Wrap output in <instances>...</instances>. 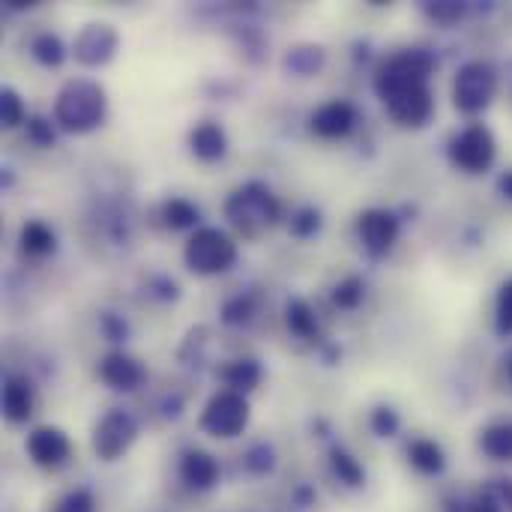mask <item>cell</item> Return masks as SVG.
<instances>
[{
	"label": "cell",
	"instance_id": "obj_1",
	"mask_svg": "<svg viewBox=\"0 0 512 512\" xmlns=\"http://www.w3.org/2000/svg\"><path fill=\"white\" fill-rule=\"evenodd\" d=\"M54 114L66 132H90L105 117V90L93 81H69L57 96Z\"/></svg>",
	"mask_w": 512,
	"mask_h": 512
},
{
	"label": "cell",
	"instance_id": "obj_7",
	"mask_svg": "<svg viewBox=\"0 0 512 512\" xmlns=\"http://www.w3.org/2000/svg\"><path fill=\"white\" fill-rule=\"evenodd\" d=\"M132 441H135V423H132V417L123 414V411L105 414V417L99 420L96 432H93V450H96V456L105 459V462L120 459V456L129 450Z\"/></svg>",
	"mask_w": 512,
	"mask_h": 512
},
{
	"label": "cell",
	"instance_id": "obj_2",
	"mask_svg": "<svg viewBox=\"0 0 512 512\" xmlns=\"http://www.w3.org/2000/svg\"><path fill=\"white\" fill-rule=\"evenodd\" d=\"M429 72H432V57L426 51H402V54L381 63L375 87H378L381 99L387 102L390 96H396L402 90L423 87Z\"/></svg>",
	"mask_w": 512,
	"mask_h": 512
},
{
	"label": "cell",
	"instance_id": "obj_14",
	"mask_svg": "<svg viewBox=\"0 0 512 512\" xmlns=\"http://www.w3.org/2000/svg\"><path fill=\"white\" fill-rule=\"evenodd\" d=\"M99 375L114 390H135L141 384V378H144L141 366L126 354H108L102 360V366H99Z\"/></svg>",
	"mask_w": 512,
	"mask_h": 512
},
{
	"label": "cell",
	"instance_id": "obj_17",
	"mask_svg": "<svg viewBox=\"0 0 512 512\" xmlns=\"http://www.w3.org/2000/svg\"><path fill=\"white\" fill-rule=\"evenodd\" d=\"M192 150L198 159H219L225 153V132L216 126V123H201L195 132H192Z\"/></svg>",
	"mask_w": 512,
	"mask_h": 512
},
{
	"label": "cell",
	"instance_id": "obj_3",
	"mask_svg": "<svg viewBox=\"0 0 512 512\" xmlns=\"http://www.w3.org/2000/svg\"><path fill=\"white\" fill-rule=\"evenodd\" d=\"M228 216H231V222H234L243 234L255 237V234H261L270 222H276L279 207H276L273 195H270L264 186L249 183V186H243V189H237V192L231 195V201H228Z\"/></svg>",
	"mask_w": 512,
	"mask_h": 512
},
{
	"label": "cell",
	"instance_id": "obj_4",
	"mask_svg": "<svg viewBox=\"0 0 512 512\" xmlns=\"http://www.w3.org/2000/svg\"><path fill=\"white\" fill-rule=\"evenodd\" d=\"M234 255H237L234 243L219 228H201L186 243V264H189V270H195L201 276L228 270L234 264Z\"/></svg>",
	"mask_w": 512,
	"mask_h": 512
},
{
	"label": "cell",
	"instance_id": "obj_22",
	"mask_svg": "<svg viewBox=\"0 0 512 512\" xmlns=\"http://www.w3.org/2000/svg\"><path fill=\"white\" fill-rule=\"evenodd\" d=\"M21 243H24L27 252L45 255V252L54 249V234H51L42 222H30V225H24V231H21Z\"/></svg>",
	"mask_w": 512,
	"mask_h": 512
},
{
	"label": "cell",
	"instance_id": "obj_27",
	"mask_svg": "<svg viewBox=\"0 0 512 512\" xmlns=\"http://www.w3.org/2000/svg\"><path fill=\"white\" fill-rule=\"evenodd\" d=\"M360 300H363V282L360 279H345L333 291V303L342 309H354V306H360Z\"/></svg>",
	"mask_w": 512,
	"mask_h": 512
},
{
	"label": "cell",
	"instance_id": "obj_23",
	"mask_svg": "<svg viewBox=\"0 0 512 512\" xmlns=\"http://www.w3.org/2000/svg\"><path fill=\"white\" fill-rule=\"evenodd\" d=\"M162 216H165V222H168L171 228H189V225L198 222V207H192V204L183 201V198H174V201L165 204Z\"/></svg>",
	"mask_w": 512,
	"mask_h": 512
},
{
	"label": "cell",
	"instance_id": "obj_21",
	"mask_svg": "<svg viewBox=\"0 0 512 512\" xmlns=\"http://www.w3.org/2000/svg\"><path fill=\"white\" fill-rule=\"evenodd\" d=\"M512 510V486L510 483H498L483 489V495L474 501V512H507Z\"/></svg>",
	"mask_w": 512,
	"mask_h": 512
},
{
	"label": "cell",
	"instance_id": "obj_29",
	"mask_svg": "<svg viewBox=\"0 0 512 512\" xmlns=\"http://www.w3.org/2000/svg\"><path fill=\"white\" fill-rule=\"evenodd\" d=\"M498 327L504 333H512V282L504 285V291L498 297Z\"/></svg>",
	"mask_w": 512,
	"mask_h": 512
},
{
	"label": "cell",
	"instance_id": "obj_32",
	"mask_svg": "<svg viewBox=\"0 0 512 512\" xmlns=\"http://www.w3.org/2000/svg\"><path fill=\"white\" fill-rule=\"evenodd\" d=\"M249 312H252V303L243 300V297H237V300H231L225 306V321L228 324H243V321H249Z\"/></svg>",
	"mask_w": 512,
	"mask_h": 512
},
{
	"label": "cell",
	"instance_id": "obj_26",
	"mask_svg": "<svg viewBox=\"0 0 512 512\" xmlns=\"http://www.w3.org/2000/svg\"><path fill=\"white\" fill-rule=\"evenodd\" d=\"M333 471L339 474V480L342 483H348V486H360L363 483V468L348 456V453H333Z\"/></svg>",
	"mask_w": 512,
	"mask_h": 512
},
{
	"label": "cell",
	"instance_id": "obj_20",
	"mask_svg": "<svg viewBox=\"0 0 512 512\" xmlns=\"http://www.w3.org/2000/svg\"><path fill=\"white\" fill-rule=\"evenodd\" d=\"M408 459L420 474H441L444 468V453L435 441H414L408 450Z\"/></svg>",
	"mask_w": 512,
	"mask_h": 512
},
{
	"label": "cell",
	"instance_id": "obj_11",
	"mask_svg": "<svg viewBox=\"0 0 512 512\" xmlns=\"http://www.w3.org/2000/svg\"><path fill=\"white\" fill-rule=\"evenodd\" d=\"M27 453H30V459H33L39 468H57V465H63L66 456H69V441H66V435H63L60 429L42 426V429H36V432L27 438Z\"/></svg>",
	"mask_w": 512,
	"mask_h": 512
},
{
	"label": "cell",
	"instance_id": "obj_36",
	"mask_svg": "<svg viewBox=\"0 0 512 512\" xmlns=\"http://www.w3.org/2000/svg\"><path fill=\"white\" fill-rule=\"evenodd\" d=\"M432 12H435V15H441V18H444V15H447V9H444V6H435V9H432ZM450 12H462V9H459V6H453V9H450Z\"/></svg>",
	"mask_w": 512,
	"mask_h": 512
},
{
	"label": "cell",
	"instance_id": "obj_19",
	"mask_svg": "<svg viewBox=\"0 0 512 512\" xmlns=\"http://www.w3.org/2000/svg\"><path fill=\"white\" fill-rule=\"evenodd\" d=\"M222 378L225 384L234 390V393H246V390H255L258 381H261V366L255 360H234L231 366L222 369Z\"/></svg>",
	"mask_w": 512,
	"mask_h": 512
},
{
	"label": "cell",
	"instance_id": "obj_16",
	"mask_svg": "<svg viewBox=\"0 0 512 512\" xmlns=\"http://www.w3.org/2000/svg\"><path fill=\"white\" fill-rule=\"evenodd\" d=\"M33 411V393L24 378H9L3 387V414L12 423H24Z\"/></svg>",
	"mask_w": 512,
	"mask_h": 512
},
{
	"label": "cell",
	"instance_id": "obj_15",
	"mask_svg": "<svg viewBox=\"0 0 512 512\" xmlns=\"http://www.w3.org/2000/svg\"><path fill=\"white\" fill-rule=\"evenodd\" d=\"M180 474H183V483H186L189 489L204 492V489H210V486L216 483V477H219V465H216V459H213V456H207V453H198V450H195V453H186Z\"/></svg>",
	"mask_w": 512,
	"mask_h": 512
},
{
	"label": "cell",
	"instance_id": "obj_30",
	"mask_svg": "<svg viewBox=\"0 0 512 512\" xmlns=\"http://www.w3.org/2000/svg\"><path fill=\"white\" fill-rule=\"evenodd\" d=\"M372 426H375V432H378L381 438H390V435H396L399 420H396V414H393L390 408H378L375 417H372Z\"/></svg>",
	"mask_w": 512,
	"mask_h": 512
},
{
	"label": "cell",
	"instance_id": "obj_13",
	"mask_svg": "<svg viewBox=\"0 0 512 512\" xmlns=\"http://www.w3.org/2000/svg\"><path fill=\"white\" fill-rule=\"evenodd\" d=\"M354 120H357L354 105H351V102H342V99H333V102H327V105H321V108L315 111L312 129H315L318 135H324V138H342V135L351 132Z\"/></svg>",
	"mask_w": 512,
	"mask_h": 512
},
{
	"label": "cell",
	"instance_id": "obj_12",
	"mask_svg": "<svg viewBox=\"0 0 512 512\" xmlns=\"http://www.w3.org/2000/svg\"><path fill=\"white\" fill-rule=\"evenodd\" d=\"M396 234H399V225H396V219L390 213L369 210V213L360 216V237H363L369 252L384 255L396 243Z\"/></svg>",
	"mask_w": 512,
	"mask_h": 512
},
{
	"label": "cell",
	"instance_id": "obj_28",
	"mask_svg": "<svg viewBox=\"0 0 512 512\" xmlns=\"http://www.w3.org/2000/svg\"><path fill=\"white\" fill-rule=\"evenodd\" d=\"M0 114H3V126H18L21 123L24 108H21V99H18L15 90H3V96H0Z\"/></svg>",
	"mask_w": 512,
	"mask_h": 512
},
{
	"label": "cell",
	"instance_id": "obj_10",
	"mask_svg": "<svg viewBox=\"0 0 512 512\" xmlns=\"http://www.w3.org/2000/svg\"><path fill=\"white\" fill-rule=\"evenodd\" d=\"M387 108L393 114L396 123L402 126H423L432 114V93L429 87H411V90H402L396 96L387 99Z\"/></svg>",
	"mask_w": 512,
	"mask_h": 512
},
{
	"label": "cell",
	"instance_id": "obj_35",
	"mask_svg": "<svg viewBox=\"0 0 512 512\" xmlns=\"http://www.w3.org/2000/svg\"><path fill=\"white\" fill-rule=\"evenodd\" d=\"M501 189H504V192H507V195L512 198V171L507 174V177H504V180H501Z\"/></svg>",
	"mask_w": 512,
	"mask_h": 512
},
{
	"label": "cell",
	"instance_id": "obj_24",
	"mask_svg": "<svg viewBox=\"0 0 512 512\" xmlns=\"http://www.w3.org/2000/svg\"><path fill=\"white\" fill-rule=\"evenodd\" d=\"M288 327L297 333V336H315V315H312V309L303 303V300H294L291 306H288Z\"/></svg>",
	"mask_w": 512,
	"mask_h": 512
},
{
	"label": "cell",
	"instance_id": "obj_25",
	"mask_svg": "<svg viewBox=\"0 0 512 512\" xmlns=\"http://www.w3.org/2000/svg\"><path fill=\"white\" fill-rule=\"evenodd\" d=\"M33 57H36L39 63H45V66H57V63L63 60V45H60V39L51 36V33H42V36L33 42Z\"/></svg>",
	"mask_w": 512,
	"mask_h": 512
},
{
	"label": "cell",
	"instance_id": "obj_9",
	"mask_svg": "<svg viewBox=\"0 0 512 512\" xmlns=\"http://www.w3.org/2000/svg\"><path fill=\"white\" fill-rule=\"evenodd\" d=\"M117 48V33L111 24H87L78 39H75V57L84 66H99L108 63Z\"/></svg>",
	"mask_w": 512,
	"mask_h": 512
},
{
	"label": "cell",
	"instance_id": "obj_18",
	"mask_svg": "<svg viewBox=\"0 0 512 512\" xmlns=\"http://www.w3.org/2000/svg\"><path fill=\"white\" fill-rule=\"evenodd\" d=\"M483 453L495 462H512V423L489 426L480 438Z\"/></svg>",
	"mask_w": 512,
	"mask_h": 512
},
{
	"label": "cell",
	"instance_id": "obj_37",
	"mask_svg": "<svg viewBox=\"0 0 512 512\" xmlns=\"http://www.w3.org/2000/svg\"><path fill=\"white\" fill-rule=\"evenodd\" d=\"M510 375H512V357H510Z\"/></svg>",
	"mask_w": 512,
	"mask_h": 512
},
{
	"label": "cell",
	"instance_id": "obj_5",
	"mask_svg": "<svg viewBox=\"0 0 512 512\" xmlns=\"http://www.w3.org/2000/svg\"><path fill=\"white\" fill-rule=\"evenodd\" d=\"M249 423V405L240 393L234 390H225V393H216L207 408H204V417H201V429L213 438H237Z\"/></svg>",
	"mask_w": 512,
	"mask_h": 512
},
{
	"label": "cell",
	"instance_id": "obj_6",
	"mask_svg": "<svg viewBox=\"0 0 512 512\" xmlns=\"http://www.w3.org/2000/svg\"><path fill=\"white\" fill-rule=\"evenodd\" d=\"M495 87H498V78H495V69L489 63H468V66H462V72L456 75V84H453L456 108L465 111V114L483 111L492 102Z\"/></svg>",
	"mask_w": 512,
	"mask_h": 512
},
{
	"label": "cell",
	"instance_id": "obj_8",
	"mask_svg": "<svg viewBox=\"0 0 512 512\" xmlns=\"http://www.w3.org/2000/svg\"><path fill=\"white\" fill-rule=\"evenodd\" d=\"M495 159V138L486 126H468L453 141V162L465 171H486Z\"/></svg>",
	"mask_w": 512,
	"mask_h": 512
},
{
	"label": "cell",
	"instance_id": "obj_31",
	"mask_svg": "<svg viewBox=\"0 0 512 512\" xmlns=\"http://www.w3.org/2000/svg\"><path fill=\"white\" fill-rule=\"evenodd\" d=\"M54 512H93V498L87 492H72L60 501Z\"/></svg>",
	"mask_w": 512,
	"mask_h": 512
},
{
	"label": "cell",
	"instance_id": "obj_34",
	"mask_svg": "<svg viewBox=\"0 0 512 512\" xmlns=\"http://www.w3.org/2000/svg\"><path fill=\"white\" fill-rule=\"evenodd\" d=\"M315 228H318V213H315V210H303V213L294 219V231H297L300 237L312 234Z\"/></svg>",
	"mask_w": 512,
	"mask_h": 512
},
{
	"label": "cell",
	"instance_id": "obj_33",
	"mask_svg": "<svg viewBox=\"0 0 512 512\" xmlns=\"http://www.w3.org/2000/svg\"><path fill=\"white\" fill-rule=\"evenodd\" d=\"M27 132H30V138H33L36 144H51V141H54V132H51V126H48L42 117L27 120Z\"/></svg>",
	"mask_w": 512,
	"mask_h": 512
}]
</instances>
